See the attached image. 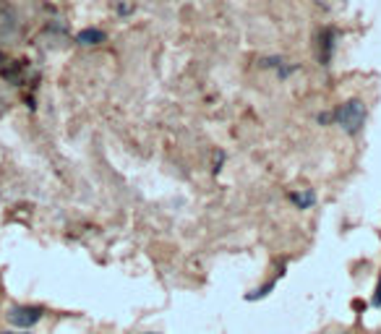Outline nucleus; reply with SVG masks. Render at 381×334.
Returning <instances> with one entry per match:
<instances>
[{
  "mask_svg": "<svg viewBox=\"0 0 381 334\" xmlns=\"http://www.w3.org/2000/svg\"><path fill=\"white\" fill-rule=\"evenodd\" d=\"M0 334H29V332H0Z\"/></svg>",
  "mask_w": 381,
  "mask_h": 334,
  "instance_id": "6",
  "label": "nucleus"
},
{
  "mask_svg": "<svg viewBox=\"0 0 381 334\" xmlns=\"http://www.w3.org/2000/svg\"><path fill=\"white\" fill-rule=\"evenodd\" d=\"M334 118H337V126H342L345 133L356 136L365 123V102L363 100H347V102L334 112Z\"/></svg>",
  "mask_w": 381,
  "mask_h": 334,
  "instance_id": "1",
  "label": "nucleus"
},
{
  "mask_svg": "<svg viewBox=\"0 0 381 334\" xmlns=\"http://www.w3.org/2000/svg\"><path fill=\"white\" fill-rule=\"evenodd\" d=\"M76 40L81 44H99L104 42V32H99V29H84V32H78Z\"/></svg>",
  "mask_w": 381,
  "mask_h": 334,
  "instance_id": "3",
  "label": "nucleus"
},
{
  "mask_svg": "<svg viewBox=\"0 0 381 334\" xmlns=\"http://www.w3.org/2000/svg\"><path fill=\"white\" fill-rule=\"evenodd\" d=\"M373 303L381 306V280H379V287H376V295H373Z\"/></svg>",
  "mask_w": 381,
  "mask_h": 334,
  "instance_id": "5",
  "label": "nucleus"
},
{
  "mask_svg": "<svg viewBox=\"0 0 381 334\" xmlns=\"http://www.w3.org/2000/svg\"><path fill=\"white\" fill-rule=\"evenodd\" d=\"M40 318H42V309H37V306H13L8 311V321L13 326H18V329H29Z\"/></svg>",
  "mask_w": 381,
  "mask_h": 334,
  "instance_id": "2",
  "label": "nucleus"
},
{
  "mask_svg": "<svg viewBox=\"0 0 381 334\" xmlns=\"http://www.w3.org/2000/svg\"><path fill=\"white\" fill-rule=\"evenodd\" d=\"M293 201L301 206V209H303V206H311L313 204V193H311V191H303V193H293Z\"/></svg>",
  "mask_w": 381,
  "mask_h": 334,
  "instance_id": "4",
  "label": "nucleus"
}]
</instances>
